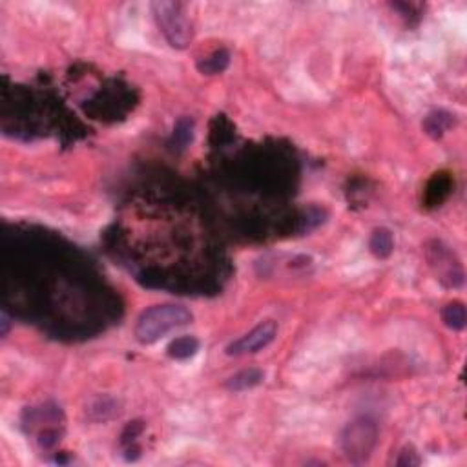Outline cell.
<instances>
[{"mask_svg": "<svg viewBox=\"0 0 467 467\" xmlns=\"http://www.w3.org/2000/svg\"><path fill=\"white\" fill-rule=\"evenodd\" d=\"M192 319L193 314L183 305H154L146 308L137 318L134 329L135 340L143 345H152L175 329L187 327L188 323H192Z\"/></svg>", "mask_w": 467, "mask_h": 467, "instance_id": "1", "label": "cell"}, {"mask_svg": "<svg viewBox=\"0 0 467 467\" xmlns=\"http://www.w3.org/2000/svg\"><path fill=\"white\" fill-rule=\"evenodd\" d=\"M155 22L159 26L161 33L168 40L172 48L184 49L192 42L193 31L190 19L184 13L183 4L179 2H168V0H157L152 4Z\"/></svg>", "mask_w": 467, "mask_h": 467, "instance_id": "2", "label": "cell"}, {"mask_svg": "<svg viewBox=\"0 0 467 467\" xmlns=\"http://www.w3.org/2000/svg\"><path fill=\"white\" fill-rule=\"evenodd\" d=\"M376 442L378 429L369 418L352 420L342 431V449L352 464H365L374 451Z\"/></svg>", "mask_w": 467, "mask_h": 467, "instance_id": "3", "label": "cell"}, {"mask_svg": "<svg viewBox=\"0 0 467 467\" xmlns=\"http://www.w3.org/2000/svg\"><path fill=\"white\" fill-rule=\"evenodd\" d=\"M276 336H278V323L272 322V319H267V322H261L260 325H255L252 331H248L246 334H243L241 338H237L236 342H232L225 352L227 356H246V354H255V352L263 351L274 342Z\"/></svg>", "mask_w": 467, "mask_h": 467, "instance_id": "4", "label": "cell"}, {"mask_svg": "<svg viewBox=\"0 0 467 467\" xmlns=\"http://www.w3.org/2000/svg\"><path fill=\"white\" fill-rule=\"evenodd\" d=\"M263 378H265V372L261 369H245V371L236 372L234 376H230L227 381H225V387L232 393H241V390H248L258 387L260 383H263Z\"/></svg>", "mask_w": 467, "mask_h": 467, "instance_id": "5", "label": "cell"}, {"mask_svg": "<svg viewBox=\"0 0 467 467\" xmlns=\"http://www.w3.org/2000/svg\"><path fill=\"white\" fill-rule=\"evenodd\" d=\"M199 351V340L193 336H181L170 342L166 354L172 360H188Z\"/></svg>", "mask_w": 467, "mask_h": 467, "instance_id": "6", "label": "cell"}, {"mask_svg": "<svg viewBox=\"0 0 467 467\" xmlns=\"http://www.w3.org/2000/svg\"><path fill=\"white\" fill-rule=\"evenodd\" d=\"M371 252L378 258V260H386L395 251V239L387 228H376L372 232L371 241H369Z\"/></svg>", "mask_w": 467, "mask_h": 467, "instance_id": "7", "label": "cell"}, {"mask_svg": "<svg viewBox=\"0 0 467 467\" xmlns=\"http://www.w3.org/2000/svg\"><path fill=\"white\" fill-rule=\"evenodd\" d=\"M230 64V54L227 49H217L212 55L201 58L198 63V70L203 75H216V73L225 72Z\"/></svg>", "mask_w": 467, "mask_h": 467, "instance_id": "8", "label": "cell"}, {"mask_svg": "<svg viewBox=\"0 0 467 467\" xmlns=\"http://www.w3.org/2000/svg\"><path fill=\"white\" fill-rule=\"evenodd\" d=\"M442 319L449 329H453V331H464L467 323V314L464 303L454 301V303L445 305V308L442 310Z\"/></svg>", "mask_w": 467, "mask_h": 467, "instance_id": "9", "label": "cell"}, {"mask_svg": "<svg viewBox=\"0 0 467 467\" xmlns=\"http://www.w3.org/2000/svg\"><path fill=\"white\" fill-rule=\"evenodd\" d=\"M451 125H453V116L448 111H433L424 122L427 134L433 137H440L443 132L451 128Z\"/></svg>", "mask_w": 467, "mask_h": 467, "instance_id": "10", "label": "cell"}, {"mask_svg": "<svg viewBox=\"0 0 467 467\" xmlns=\"http://www.w3.org/2000/svg\"><path fill=\"white\" fill-rule=\"evenodd\" d=\"M175 137L181 139V145H187L190 137H192V122L190 120H181L175 130Z\"/></svg>", "mask_w": 467, "mask_h": 467, "instance_id": "11", "label": "cell"}, {"mask_svg": "<svg viewBox=\"0 0 467 467\" xmlns=\"http://www.w3.org/2000/svg\"><path fill=\"white\" fill-rule=\"evenodd\" d=\"M420 458L418 454L414 453L413 449H405L404 453H400L398 460H396V466H418Z\"/></svg>", "mask_w": 467, "mask_h": 467, "instance_id": "12", "label": "cell"}, {"mask_svg": "<svg viewBox=\"0 0 467 467\" xmlns=\"http://www.w3.org/2000/svg\"><path fill=\"white\" fill-rule=\"evenodd\" d=\"M8 327H10V319H8V316H6V314H2V336H6V334H8Z\"/></svg>", "mask_w": 467, "mask_h": 467, "instance_id": "13", "label": "cell"}]
</instances>
